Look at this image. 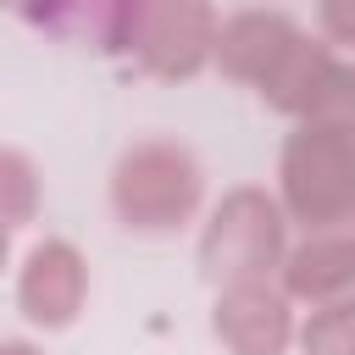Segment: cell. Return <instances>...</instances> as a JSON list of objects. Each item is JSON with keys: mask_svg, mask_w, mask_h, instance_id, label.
Listing matches in <instances>:
<instances>
[{"mask_svg": "<svg viewBox=\"0 0 355 355\" xmlns=\"http://www.w3.org/2000/svg\"><path fill=\"white\" fill-rule=\"evenodd\" d=\"M116 200L122 211L139 222V227H166L172 216L189 211L194 200V172L183 155H166V150H144L139 161L122 166V183H116Z\"/></svg>", "mask_w": 355, "mask_h": 355, "instance_id": "cell-1", "label": "cell"}, {"mask_svg": "<svg viewBox=\"0 0 355 355\" xmlns=\"http://www.w3.org/2000/svg\"><path fill=\"white\" fill-rule=\"evenodd\" d=\"M316 183H300L294 200L311 211V216H327L338 211L349 194H355V144H333L327 133H305L294 150H288V178H311Z\"/></svg>", "mask_w": 355, "mask_h": 355, "instance_id": "cell-2", "label": "cell"}, {"mask_svg": "<svg viewBox=\"0 0 355 355\" xmlns=\"http://www.w3.org/2000/svg\"><path fill=\"white\" fill-rule=\"evenodd\" d=\"M78 288H83V277H78V255H72L67 244H44V250L33 255V266H28L22 305H28L33 322L61 327V322L72 316V305H78Z\"/></svg>", "mask_w": 355, "mask_h": 355, "instance_id": "cell-3", "label": "cell"}, {"mask_svg": "<svg viewBox=\"0 0 355 355\" xmlns=\"http://www.w3.org/2000/svg\"><path fill=\"white\" fill-rule=\"evenodd\" d=\"M305 349L311 355H355V305H333L311 322L305 333Z\"/></svg>", "mask_w": 355, "mask_h": 355, "instance_id": "cell-4", "label": "cell"}, {"mask_svg": "<svg viewBox=\"0 0 355 355\" xmlns=\"http://www.w3.org/2000/svg\"><path fill=\"white\" fill-rule=\"evenodd\" d=\"M300 261H316V272H294V283L300 288H338V283H349L355 277V250H333V244H322V250H305Z\"/></svg>", "mask_w": 355, "mask_h": 355, "instance_id": "cell-5", "label": "cell"}, {"mask_svg": "<svg viewBox=\"0 0 355 355\" xmlns=\"http://www.w3.org/2000/svg\"><path fill=\"white\" fill-rule=\"evenodd\" d=\"M327 22H333V33L355 39V0H327Z\"/></svg>", "mask_w": 355, "mask_h": 355, "instance_id": "cell-6", "label": "cell"}, {"mask_svg": "<svg viewBox=\"0 0 355 355\" xmlns=\"http://www.w3.org/2000/svg\"><path fill=\"white\" fill-rule=\"evenodd\" d=\"M0 355H33V349H22V344H6V349H0Z\"/></svg>", "mask_w": 355, "mask_h": 355, "instance_id": "cell-7", "label": "cell"}]
</instances>
